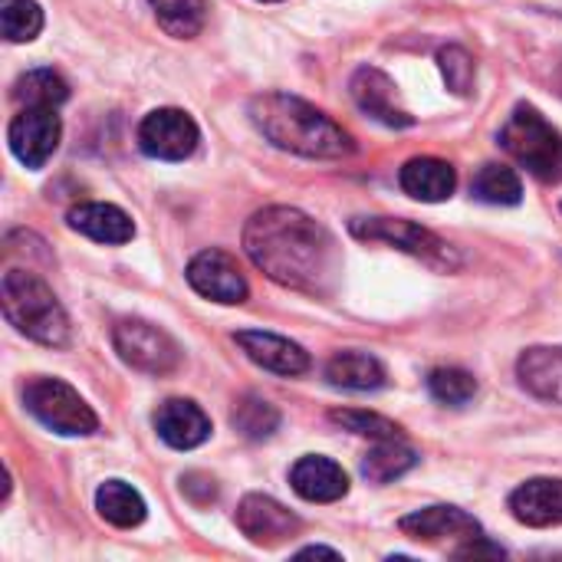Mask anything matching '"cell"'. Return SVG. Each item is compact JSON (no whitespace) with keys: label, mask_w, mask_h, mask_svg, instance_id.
I'll use <instances>...</instances> for the list:
<instances>
[{"label":"cell","mask_w":562,"mask_h":562,"mask_svg":"<svg viewBox=\"0 0 562 562\" xmlns=\"http://www.w3.org/2000/svg\"><path fill=\"white\" fill-rule=\"evenodd\" d=\"M428 392H431L435 402L451 405V408H461V405L474 402V395H477V379H474L471 372H464V369H454V366L435 369V372L428 375Z\"/></svg>","instance_id":"obj_29"},{"label":"cell","mask_w":562,"mask_h":562,"mask_svg":"<svg viewBox=\"0 0 562 562\" xmlns=\"http://www.w3.org/2000/svg\"><path fill=\"white\" fill-rule=\"evenodd\" d=\"M188 283L194 293H201L204 300L234 306L244 303L250 286L247 277L240 273L237 260L224 250H201L191 263H188Z\"/></svg>","instance_id":"obj_10"},{"label":"cell","mask_w":562,"mask_h":562,"mask_svg":"<svg viewBox=\"0 0 562 562\" xmlns=\"http://www.w3.org/2000/svg\"><path fill=\"white\" fill-rule=\"evenodd\" d=\"M23 405L26 412L49 431L66 435V438H86L99 431L95 412L82 402V395L59 382V379H33L23 389Z\"/></svg>","instance_id":"obj_5"},{"label":"cell","mask_w":562,"mask_h":562,"mask_svg":"<svg viewBox=\"0 0 562 562\" xmlns=\"http://www.w3.org/2000/svg\"><path fill=\"white\" fill-rule=\"evenodd\" d=\"M158 26L175 40H194L204 30L207 3L204 0H148Z\"/></svg>","instance_id":"obj_24"},{"label":"cell","mask_w":562,"mask_h":562,"mask_svg":"<svg viewBox=\"0 0 562 562\" xmlns=\"http://www.w3.org/2000/svg\"><path fill=\"white\" fill-rule=\"evenodd\" d=\"M66 221H69L72 231L86 234L89 240L112 244V247L128 244V240L135 237L132 217H128L122 207H115V204H99V201H95V204H79V207L69 211Z\"/></svg>","instance_id":"obj_20"},{"label":"cell","mask_w":562,"mask_h":562,"mask_svg":"<svg viewBox=\"0 0 562 562\" xmlns=\"http://www.w3.org/2000/svg\"><path fill=\"white\" fill-rule=\"evenodd\" d=\"M474 198L484 201V204H497V207H510V204H520L524 198V184H520V175L507 165H484L477 175H474V184H471Z\"/></svg>","instance_id":"obj_27"},{"label":"cell","mask_w":562,"mask_h":562,"mask_svg":"<svg viewBox=\"0 0 562 562\" xmlns=\"http://www.w3.org/2000/svg\"><path fill=\"white\" fill-rule=\"evenodd\" d=\"M181 494L194 504V507H207L217 501V481L211 474H201V471H191L181 477Z\"/></svg>","instance_id":"obj_32"},{"label":"cell","mask_w":562,"mask_h":562,"mask_svg":"<svg viewBox=\"0 0 562 562\" xmlns=\"http://www.w3.org/2000/svg\"><path fill=\"white\" fill-rule=\"evenodd\" d=\"M234 339H237V346L244 349V356H247L254 366H260V369H267V372H273V375L293 379V375L310 372V356H306V349L296 346V342H290V339H283V336H277V333L244 329V333H237Z\"/></svg>","instance_id":"obj_14"},{"label":"cell","mask_w":562,"mask_h":562,"mask_svg":"<svg viewBox=\"0 0 562 562\" xmlns=\"http://www.w3.org/2000/svg\"><path fill=\"white\" fill-rule=\"evenodd\" d=\"M95 510L105 524H112L119 530H132L145 520V501L125 481H105L95 491Z\"/></svg>","instance_id":"obj_22"},{"label":"cell","mask_w":562,"mask_h":562,"mask_svg":"<svg viewBox=\"0 0 562 562\" xmlns=\"http://www.w3.org/2000/svg\"><path fill=\"white\" fill-rule=\"evenodd\" d=\"M290 484L310 504H336L349 494V474L323 454L300 458L290 471Z\"/></svg>","instance_id":"obj_16"},{"label":"cell","mask_w":562,"mask_h":562,"mask_svg":"<svg viewBox=\"0 0 562 562\" xmlns=\"http://www.w3.org/2000/svg\"><path fill=\"white\" fill-rule=\"evenodd\" d=\"M0 306L7 323L23 333L26 339L49 346V349H63L69 346V316L59 306L56 293L30 270H7L0 280Z\"/></svg>","instance_id":"obj_3"},{"label":"cell","mask_w":562,"mask_h":562,"mask_svg":"<svg viewBox=\"0 0 562 562\" xmlns=\"http://www.w3.org/2000/svg\"><path fill=\"white\" fill-rule=\"evenodd\" d=\"M201 142L198 122L181 109H155L138 125V148L155 161H184Z\"/></svg>","instance_id":"obj_8"},{"label":"cell","mask_w":562,"mask_h":562,"mask_svg":"<svg viewBox=\"0 0 562 562\" xmlns=\"http://www.w3.org/2000/svg\"><path fill=\"white\" fill-rule=\"evenodd\" d=\"M326 379L329 385L346 392H375L385 385V369L375 356L349 349V352H336L326 362Z\"/></svg>","instance_id":"obj_21"},{"label":"cell","mask_w":562,"mask_h":562,"mask_svg":"<svg viewBox=\"0 0 562 562\" xmlns=\"http://www.w3.org/2000/svg\"><path fill=\"white\" fill-rule=\"evenodd\" d=\"M115 352L125 366L145 375H171L181 366L178 342L155 323L145 319H122L112 333Z\"/></svg>","instance_id":"obj_7"},{"label":"cell","mask_w":562,"mask_h":562,"mask_svg":"<svg viewBox=\"0 0 562 562\" xmlns=\"http://www.w3.org/2000/svg\"><path fill=\"white\" fill-rule=\"evenodd\" d=\"M510 514L524 527H562V481L533 477L510 494Z\"/></svg>","instance_id":"obj_17"},{"label":"cell","mask_w":562,"mask_h":562,"mask_svg":"<svg viewBox=\"0 0 562 562\" xmlns=\"http://www.w3.org/2000/svg\"><path fill=\"white\" fill-rule=\"evenodd\" d=\"M59 138H63V122L56 109H23L20 115H13L7 128L10 151L26 168H43L59 148Z\"/></svg>","instance_id":"obj_9"},{"label":"cell","mask_w":562,"mask_h":562,"mask_svg":"<svg viewBox=\"0 0 562 562\" xmlns=\"http://www.w3.org/2000/svg\"><path fill=\"white\" fill-rule=\"evenodd\" d=\"M250 119L270 145L303 158H346L356 151V142L342 125L306 99L286 92L257 95L250 102Z\"/></svg>","instance_id":"obj_2"},{"label":"cell","mask_w":562,"mask_h":562,"mask_svg":"<svg viewBox=\"0 0 562 562\" xmlns=\"http://www.w3.org/2000/svg\"><path fill=\"white\" fill-rule=\"evenodd\" d=\"M415 464H418V454L408 445H402V438L375 441V448L362 458V477L372 484H392L405 477Z\"/></svg>","instance_id":"obj_23"},{"label":"cell","mask_w":562,"mask_h":562,"mask_svg":"<svg viewBox=\"0 0 562 562\" xmlns=\"http://www.w3.org/2000/svg\"><path fill=\"white\" fill-rule=\"evenodd\" d=\"M155 431L168 448L191 451L211 438V418L188 398H168L155 412Z\"/></svg>","instance_id":"obj_15"},{"label":"cell","mask_w":562,"mask_h":562,"mask_svg":"<svg viewBox=\"0 0 562 562\" xmlns=\"http://www.w3.org/2000/svg\"><path fill=\"white\" fill-rule=\"evenodd\" d=\"M296 557H329V560H339V553L336 550H326V547H306Z\"/></svg>","instance_id":"obj_33"},{"label":"cell","mask_w":562,"mask_h":562,"mask_svg":"<svg viewBox=\"0 0 562 562\" xmlns=\"http://www.w3.org/2000/svg\"><path fill=\"white\" fill-rule=\"evenodd\" d=\"M398 181H402L405 194H412L415 201L438 204V201H448L454 194L458 171H454V165H448L441 158H412L398 171Z\"/></svg>","instance_id":"obj_19"},{"label":"cell","mask_w":562,"mask_h":562,"mask_svg":"<svg viewBox=\"0 0 562 562\" xmlns=\"http://www.w3.org/2000/svg\"><path fill=\"white\" fill-rule=\"evenodd\" d=\"M520 385L550 405H562V346H533L517 359Z\"/></svg>","instance_id":"obj_18"},{"label":"cell","mask_w":562,"mask_h":562,"mask_svg":"<svg viewBox=\"0 0 562 562\" xmlns=\"http://www.w3.org/2000/svg\"><path fill=\"white\" fill-rule=\"evenodd\" d=\"M438 66H441V76L454 95H471L477 69H474V59L464 46H445L438 53Z\"/></svg>","instance_id":"obj_31"},{"label":"cell","mask_w":562,"mask_h":562,"mask_svg":"<svg viewBox=\"0 0 562 562\" xmlns=\"http://www.w3.org/2000/svg\"><path fill=\"white\" fill-rule=\"evenodd\" d=\"M260 3H280V0H260Z\"/></svg>","instance_id":"obj_34"},{"label":"cell","mask_w":562,"mask_h":562,"mask_svg":"<svg viewBox=\"0 0 562 562\" xmlns=\"http://www.w3.org/2000/svg\"><path fill=\"white\" fill-rule=\"evenodd\" d=\"M13 99L23 109H56V105H63L69 99V86L53 69H33V72L16 79Z\"/></svg>","instance_id":"obj_25"},{"label":"cell","mask_w":562,"mask_h":562,"mask_svg":"<svg viewBox=\"0 0 562 562\" xmlns=\"http://www.w3.org/2000/svg\"><path fill=\"white\" fill-rule=\"evenodd\" d=\"M352 237L369 240V244H392L412 257H418L422 263L435 267V270H458L461 257L458 250L441 240L438 234H431L428 227L415 224V221H402V217H356L349 224Z\"/></svg>","instance_id":"obj_6"},{"label":"cell","mask_w":562,"mask_h":562,"mask_svg":"<svg viewBox=\"0 0 562 562\" xmlns=\"http://www.w3.org/2000/svg\"><path fill=\"white\" fill-rule=\"evenodd\" d=\"M0 30L10 43H30L43 30V10L36 0H0Z\"/></svg>","instance_id":"obj_28"},{"label":"cell","mask_w":562,"mask_h":562,"mask_svg":"<svg viewBox=\"0 0 562 562\" xmlns=\"http://www.w3.org/2000/svg\"><path fill=\"white\" fill-rule=\"evenodd\" d=\"M504 151L540 181H562V135L533 105H517L501 128Z\"/></svg>","instance_id":"obj_4"},{"label":"cell","mask_w":562,"mask_h":562,"mask_svg":"<svg viewBox=\"0 0 562 562\" xmlns=\"http://www.w3.org/2000/svg\"><path fill=\"white\" fill-rule=\"evenodd\" d=\"M244 250L273 283L326 296L339 273L333 234L300 207H263L244 227Z\"/></svg>","instance_id":"obj_1"},{"label":"cell","mask_w":562,"mask_h":562,"mask_svg":"<svg viewBox=\"0 0 562 562\" xmlns=\"http://www.w3.org/2000/svg\"><path fill=\"white\" fill-rule=\"evenodd\" d=\"M349 92H352L356 105H359L366 115H372L375 122H382V125H389V128H408V125H415L412 112L398 105L395 82H392L382 69H375V66L356 69V76H352V82H349Z\"/></svg>","instance_id":"obj_13"},{"label":"cell","mask_w":562,"mask_h":562,"mask_svg":"<svg viewBox=\"0 0 562 562\" xmlns=\"http://www.w3.org/2000/svg\"><path fill=\"white\" fill-rule=\"evenodd\" d=\"M231 425L247 438V441H267L280 428V412L260 395H240L231 412Z\"/></svg>","instance_id":"obj_26"},{"label":"cell","mask_w":562,"mask_h":562,"mask_svg":"<svg viewBox=\"0 0 562 562\" xmlns=\"http://www.w3.org/2000/svg\"><path fill=\"white\" fill-rule=\"evenodd\" d=\"M329 422L352 431V435H362V438H372V441H395L402 438V428L375 412H362V408H336L329 412Z\"/></svg>","instance_id":"obj_30"},{"label":"cell","mask_w":562,"mask_h":562,"mask_svg":"<svg viewBox=\"0 0 562 562\" xmlns=\"http://www.w3.org/2000/svg\"><path fill=\"white\" fill-rule=\"evenodd\" d=\"M234 520H237L240 533L257 547H280V543L293 540L303 527L293 510H286L280 501L263 497V494L244 497Z\"/></svg>","instance_id":"obj_11"},{"label":"cell","mask_w":562,"mask_h":562,"mask_svg":"<svg viewBox=\"0 0 562 562\" xmlns=\"http://www.w3.org/2000/svg\"><path fill=\"white\" fill-rule=\"evenodd\" d=\"M398 530L418 543H471L481 533V524L464 514L461 507H425V510H415L408 517L398 520Z\"/></svg>","instance_id":"obj_12"}]
</instances>
